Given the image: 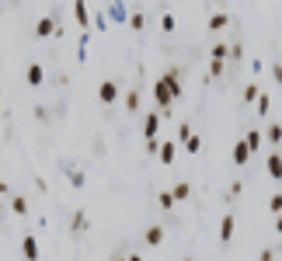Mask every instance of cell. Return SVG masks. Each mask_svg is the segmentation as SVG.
Segmentation results:
<instances>
[{"instance_id":"cell-1","label":"cell","mask_w":282,"mask_h":261,"mask_svg":"<svg viewBox=\"0 0 282 261\" xmlns=\"http://www.w3.org/2000/svg\"><path fill=\"white\" fill-rule=\"evenodd\" d=\"M98 101H101V105H112V101H119V84H115V81H101Z\"/></svg>"},{"instance_id":"cell-2","label":"cell","mask_w":282,"mask_h":261,"mask_svg":"<svg viewBox=\"0 0 282 261\" xmlns=\"http://www.w3.org/2000/svg\"><path fill=\"white\" fill-rule=\"evenodd\" d=\"M143 133H146V140H157V133H161V112H150L143 119Z\"/></svg>"},{"instance_id":"cell-3","label":"cell","mask_w":282,"mask_h":261,"mask_svg":"<svg viewBox=\"0 0 282 261\" xmlns=\"http://www.w3.org/2000/svg\"><path fill=\"white\" fill-rule=\"evenodd\" d=\"M234 226H237V216H234V213H226V216L220 220V241L223 244L234 241Z\"/></svg>"},{"instance_id":"cell-4","label":"cell","mask_w":282,"mask_h":261,"mask_svg":"<svg viewBox=\"0 0 282 261\" xmlns=\"http://www.w3.org/2000/svg\"><path fill=\"white\" fill-rule=\"evenodd\" d=\"M21 251H24V261H39V241H35L32 233L21 237Z\"/></svg>"},{"instance_id":"cell-5","label":"cell","mask_w":282,"mask_h":261,"mask_svg":"<svg viewBox=\"0 0 282 261\" xmlns=\"http://www.w3.org/2000/svg\"><path fill=\"white\" fill-rule=\"evenodd\" d=\"M53 32H56V21L49 18V14H45V18H39V21H35V35H39V39H49Z\"/></svg>"},{"instance_id":"cell-6","label":"cell","mask_w":282,"mask_h":261,"mask_svg":"<svg viewBox=\"0 0 282 261\" xmlns=\"http://www.w3.org/2000/svg\"><path fill=\"white\" fill-rule=\"evenodd\" d=\"M24 81L32 84V87H39V84L45 81V70H42V63H32V66H28V73H24Z\"/></svg>"},{"instance_id":"cell-7","label":"cell","mask_w":282,"mask_h":261,"mask_svg":"<svg viewBox=\"0 0 282 261\" xmlns=\"http://www.w3.org/2000/svg\"><path fill=\"white\" fill-rule=\"evenodd\" d=\"M265 167H268V174H272L275 181H282V157H279V153H268Z\"/></svg>"},{"instance_id":"cell-8","label":"cell","mask_w":282,"mask_h":261,"mask_svg":"<svg viewBox=\"0 0 282 261\" xmlns=\"http://www.w3.org/2000/svg\"><path fill=\"white\" fill-rule=\"evenodd\" d=\"M157 153H161V164H174L178 146H174V143H161V146H157Z\"/></svg>"},{"instance_id":"cell-9","label":"cell","mask_w":282,"mask_h":261,"mask_svg":"<svg viewBox=\"0 0 282 261\" xmlns=\"http://www.w3.org/2000/svg\"><path fill=\"white\" fill-rule=\"evenodd\" d=\"M73 18L81 21L84 28L91 24V11H87V4H84V0H73Z\"/></svg>"},{"instance_id":"cell-10","label":"cell","mask_w":282,"mask_h":261,"mask_svg":"<svg viewBox=\"0 0 282 261\" xmlns=\"http://www.w3.org/2000/svg\"><path fill=\"white\" fill-rule=\"evenodd\" d=\"M244 143H247V150H251V153H254V150H262V133H258V129H247V133H244Z\"/></svg>"},{"instance_id":"cell-11","label":"cell","mask_w":282,"mask_h":261,"mask_svg":"<svg viewBox=\"0 0 282 261\" xmlns=\"http://www.w3.org/2000/svg\"><path fill=\"white\" fill-rule=\"evenodd\" d=\"M247 157H251L247 143H244V140H237V143H234V164H247Z\"/></svg>"},{"instance_id":"cell-12","label":"cell","mask_w":282,"mask_h":261,"mask_svg":"<svg viewBox=\"0 0 282 261\" xmlns=\"http://www.w3.org/2000/svg\"><path fill=\"white\" fill-rule=\"evenodd\" d=\"M171 195H174V202H185L188 195H192V185H188V181H178V185L171 188Z\"/></svg>"},{"instance_id":"cell-13","label":"cell","mask_w":282,"mask_h":261,"mask_svg":"<svg viewBox=\"0 0 282 261\" xmlns=\"http://www.w3.org/2000/svg\"><path fill=\"white\" fill-rule=\"evenodd\" d=\"M143 241L150 244V247H161V244H164V230H161V226H150V230H146V237H143Z\"/></svg>"},{"instance_id":"cell-14","label":"cell","mask_w":282,"mask_h":261,"mask_svg":"<svg viewBox=\"0 0 282 261\" xmlns=\"http://www.w3.org/2000/svg\"><path fill=\"white\" fill-rule=\"evenodd\" d=\"M265 140L272 143V146H279V143H282V125H279V122H272V125L265 129Z\"/></svg>"},{"instance_id":"cell-15","label":"cell","mask_w":282,"mask_h":261,"mask_svg":"<svg viewBox=\"0 0 282 261\" xmlns=\"http://www.w3.org/2000/svg\"><path fill=\"white\" fill-rule=\"evenodd\" d=\"M226 24H230V14H213L209 18V32H223Z\"/></svg>"},{"instance_id":"cell-16","label":"cell","mask_w":282,"mask_h":261,"mask_svg":"<svg viewBox=\"0 0 282 261\" xmlns=\"http://www.w3.org/2000/svg\"><path fill=\"white\" fill-rule=\"evenodd\" d=\"M185 150H188V153H199V150H202V136H199V133H192V136L185 140Z\"/></svg>"},{"instance_id":"cell-17","label":"cell","mask_w":282,"mask_h":261,"mask_svg":"<svg viewBox=\"0 0 282 261\" xmlns=\"http://www.w3.org/2000/svg\"><path fill=\"white\" fill-rule=\"evenodd\" d=\"M70 226H73V230H87V213H81V209H77V213L70 216Z\"/></svg>"},{"instance_id":"cell-18","label":"cell","mask_w":282,"mask_h":261,"mask_svg":"<svg viewBox=\"0 0 282 261\" xmlns=\"http://www.w3.org/2000/svg\"><path fill=\"white\" fill-rule=\"evenodd\" d=\"M226 56H230V45H226V42H216V45H213V60H226Z\"/></svg>"},{"instance_id":"cell-19","label":"cell","mask_w":282,"mask_h":261,"mask_svg":"<svg viewBox=\"0 0 282 261\" xmlns=\"http://www.w3.org/2000/svg\"><path fill=\"white\" fill-rule=\"evenodd\" d=\"M125 24H129V28H133V32H140L143 24H146V18H143L140 11H136V14H129V18H125Z\"/></svg>"},{"instance_id":"cell-20","label":"cell","mask_w":282,"mask_h":261,"mask_svg":"<svg viewBox=\"0 0 282 261\" xmlns=\"http://www.w3.org/2000/svg\"><path fill=\"white\" fill-rule=\"evenodd\" d=\"M258 94H262V91H258V84H247V87H244V101H247V105H254Z\"/></svg>"},{"instance_id":"cell-21","label":"cell","mask_w":282,"mask_h":261,"mask_svg":"<svg viewBox=\"0 0 282 261\" xmlns=\"http://www.w3.org/2000/svg\"><path fill=\"white\" fill-rule=\"evenodd\" d=\"M125 108L129 112H140V94L136 91H125Z\"/></svg>"},{"instance_id":"cell-22","label":"cell","mask_w":282,"mask_h":261,"mask_svg":"<svg viewBox=\"0 0 282 261\" xmlns=\"http://www.w3.org/2000/svg\"><path fill=\"white\" fill-rule=\"evenodd\" d=\"M254 105H258V115H268V108H272V98H268V94H258V101H254Z\"/></svg>"},{"instance_id":"cell-23","label":"cell","mask_w":282,"mask_h":261,"mask_svg":"<svg viewBox=\"0 0 282 261\" xmlns=\"http://www.w3.org/2000/svg\"><path fill=\"white\" fill-rule=\"evenodd\" d=\"M157 202H161V209H174V205H178L171 192H161V195H157Z\"/></svg>"},{"instance_id":"cell-24","label":"cell","mask_w":282,"mask_h":261,"mask_svg":"<svg viewBox=\"0 0 282 261\" xmlns=\"http://www.w3.org/2000/svg\"><path fill=\"white\" fill-rule=\"evenodd\" d=\"M11 209H14L18 216H24V213H28V202L21 199V195H14V199H11Z\"/></svg>"},{"instance_id":"cell-25","label":"cell","mask_w":282,"mask_h":261,"mask_svg":"<svg viewBox=\"0 0 282 261\" xmlns=\"http://www.w3.org/2000/svg\"><path fill=\"white\" fill-rule=\"evenodd\" d=\"M161 28H164V32H174V28H178L174 14H161Z\"/></svg>"},{"instance_id":"cell-26","label":"cell","mask_w":282,"mask_h":261,"mask_svg":"<svg viewBox=\"0 0 282 261\" xmlns=\"http://www.w3.org/2000/svg\"><path fill=\"white\" fill-rule=\"evenodd\" d=\"M70 185H73V188H84V185H87V178H84L81 171H70Z\"/></svg>"},{"instance_id":"cell-27","label":"cell","mask_w":282,"mask_h":261,"mask_svg":"<svg viewBox=\"0 0 282 261\" xmlns=\"http://www.w3.org/2000/svg\"><path fill=\"white\" fill-rule=\"evenodd\" d=\"M268 209H272V216H279L282 213V195H272V199H268Z\"/></svg>"},{"instance_id":"cell-28","label":"cell","mask_w":282,"mask_h":261,"mask_svg":"<svg viewBox=\"0 0 282 261\" xmlns=\"http://www.w3.org/2000/svg\"><path fill=\"white\" fill-rule=\"evenodd\" d=\"M192 133H195V129H192V125H188V122H182V125H178V140H188V136H192Z\"/></svg>"},{"instance_id":"cell-29","label":"cell","mask_w":282,"mask_h":261,"mask_svg":"<svg viewBox=\"0 0 282 261\" xmlns=\"http://www.w3.org/2000/svg\"><path fill=\"white\" fill-rule=\"evenodd\" d=\"M272 77H275V81L282 84V63H275V66H272Z\"/></svg>"},{"instance_id":"cell-30","label":"cell","mask_w":282,"mask_h":261,"mask_svg":"<svg viewBox=\"0 0 282 261\" xmlns=\"http://www.w3.org/2000/svg\"><path fill=\"white\" fill-rule=\"evenodd\" d=\"M258 261H275V258H272V251H262V254H258Z\"/></svg>"},{"instance_id":"cell-31","label":"cell","mask_w":282,"mask_h":261,"mask_svg":"<svg viewBox=\"0 0 282 261\" xmlns=\"http://www.w3.org/2000/svg\"><path fill=\"white\" fill-rule=\"evenodd\" d=\"M7 192H11V185H7V181H0V195H7Z\"/></svg>"},{"instance_id":"cell-32","label":"cell","mask_w":282,"mask_h":261,"mask_svg":"<svg viewBox=\"0 0 282 261\" xmlns=\"http://www.w3.org/2000/svg\"><path fill=\"white\" fill-rule=\"evenodd\" d=\"M275 233H282V213H279V220H275Z\"/></svg>"},{"instance_id":"cell-33","label":"cell","mask_w":282,"mask_h":261,"mask_svg":"<svg viewBox=\"0 0 282 261\" xmlns=\"http://www.w3.org/2000/svg\"><path fill=\"white\" fill-rule=\"evenodd\" d=\"M125 261H143V258H140V254H129V258H125Z\"/></svg>"},{"instance_id":"cell-34","label":"cell","mask_w":282,"mask_h":261,"mask_svg":"<svg viewBox=\"0 0 282 261\" xmlns=\"http://www.w3.org/2000/svg\"><path fill=\"white\" fill-rule=\"evenodd\" d=\"M185 261H192V258H185Z\"/></svg>"}]
</instances>
